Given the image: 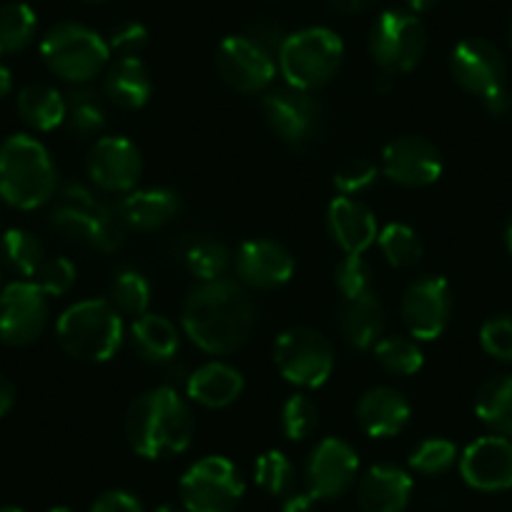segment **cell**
Here are the masks:
<instances>
[{
    "label": "cell",
    "instance_id": "6da1fadb",
    "mask_svg": "<svg viewBox=\"0 0 512 512\" xmlns=\"http://www.w3.org/2000/svg\"><path fill=\"white\" fill-rule=\"evenodd\" d=\"M256 309L239 282L214 279L201 282L186 297L181 327L186 337L206 354H231L249 342Z\"/></svg>",
    "mask_w": 512,
    "mask_h": 512
},
{
    "label": "cell",
    "instance_id": "7a4b0ae2",
    "mask_svg": "<svg viewBox=\"0 0 512 512\" xmlns=\"http://www.w3.org/2000/svg\"><path fill=\"white\" fill-rule=\"evenodd\" d=\"M128 445L146 460H166L189 450L194 415L176 387H156L136 397L126 415Z\"/></svg>",
    "mask_w": 512,
    "mask_h": 512
},
{
    "label": "cell",
    "instance_id": "3957f363",
    "mask_svg": "<svg viewBox=\"0 0 512 512\" xmlns=\"http://www.w3.org/2000/svg\"><path fill=\"white\" fill-rule=\"evenodd\" d=\"M58 174L51 154L38 139L16 134L0 146V196L16 209L31 211L56 194Z\"/></svg>",
    "mask_w": 512,
    "mask_h": 512
},
{
    "label": "cell",
    "instance_id": "277c9868",
    "mask_svg": "<svg viewBox=\"0 0 512 512\" xmlns=\"http://www.w3.org/2000/svg\"><path fill=\"white\" fill-rule=\"evenodd\" d=\"M51 224L68 239L81 241L103 254H113L126 241V224L118 216V209L103 204L81 184H68L58 191Z\"/></svg>",
    "mask_w": 512,
    "mask_h": 512
},
{
    "label": "cell",
    "instance_id": "5b68a950",
    "mask_svg": "<svg viewBox=\"0 0 512 512\" xmlns=\"http://www.w3.org/2000/svg\"><path fill=\"white\" fill-rule=\"evenodd\" d=\"M56 334L61 347L81 362H108L121 349L126 327L123 317L106 299H86L58 317Z\"/></svg>",
    "mask_w": 512,
    "mask_h": 512
},
{
    "label": "cell",
    "instance_id": "8992f818",
    "mask_svg": "<svg viewBox=\"0 0 512 512\" xmlns=\"http://www.w3.org/2000/svg\"><path fill=\"white\" fill-rule=\"evenodd\" d=\"M277 61L287 86L314 91L337 76L344 61V43L329 28H304L287 36Z\"/></svg>",
    "mask_w": 512,
    "mask_h": 512
},
{
    "label": "cell",
    "instance_id": "52a82bcc",
    "mask_svg": "<svg viewBox=\"0 0 512 512\" xmlns=\"http://www.w3.org/2000/svg\"><path fill=\"white\" fill-rule=\"evenodd\" d=\"M41 56L56 76L68 83H88L108 66L111 48L96 31L78 23L51 28L41 43Z\"/></svg>",
    "mask_w": 512,
    "mask_h": 512
},
{
    "label": "cell",
    "instance_id": "ba28073f",
    "mask_svg": "<svg viewBox=\"0 0 512 512\" xmlns=\"http://www.w3.org/2000/svg\"><path fill=\"white\" fill-rule=\"evenodd\" d=\"M244 490L241 472L221 455L201 457L179 482L181 505L186 512H234Z\"/></svg>",
    "mask_w": 512,
    "mask_h": 512
},
{
    "label": "cell",
    "instance_id": "9c48e42d",
    "mask_svg": "<svg viewBox=\"0 0 512 512\" xmlns=\"http://www.w3.org/2000/svg\"><path fill=\"white\" fill-rule=\"evenodd\" d=\"M274 364L287 382L317 390L332 377V342L312 327H292L279 334L274 344Z\"/></svg>",
    "mask_w": 512,
    "mask_h": 512
},
{
    "label": "cell",
    "instance_id": "30bf717a",
    "mask_svg": "<svg viewBox=\"0 0 512 512\" xmlns=\"http://www.w3.org/2000/svg\"><path fill=\"white\" fill-rule=\"evenodd\" d=\"M427 51V33L420 18L405 11H384L369 33V53L382 73H410Z\"/></svg>",
    "mask_w": 512,
    "mask_h": 512
},
{
    "label": "cell",
    "instance_id": "8fae6325",
    "mask_svg": "<svg viewBox=\"0 0 512 512\" xmlns=\"http://www.w3.org/2000/svg\"><path fill=\"white\" fill-rule=\"evenodd\" d=\"M264 116L274 134L297 151L312 149L322 139L324 113L309 91L292 86L274 88L264 96Z\"/></svg>",
    "mask_w": 512,
    "mask_h": 512
},
{
    "label": "cell",
    "instance_id": "7c38bea8",
    "mask_svg": "<svg viewBox=\"0 0 512 512\" xmlns=\"http://www.w3.org/2000/svg\"><path fill=\"white\" fill-rule=\"evenodd\" d=\"M402 322L417 342H432L442 337L452 317V292L447 279L420 277L405 289L402 297Z\"/></svg>",
    "mask_w": 512,
    "mask_h": 512
},
{
    "label": "cell",
    "instance_id": "4fadbf2b",
    "mask_svg": "<svg viewBox=\"0 0 512 512\" xmlns=\"http://www.w3.org/2000/svg\"><path fill=\"white\" fill-rule=\"evenodd\" d=\"M48 324V294L33 282H13L0 289V342L26 347Z\"/></svg>",
    "mask_w": 512,
    "mask_h": 512
},
{
    "label": "cell",
    "instance_id": "5bb4252c",
    "mask_svg": "<svg viewBox=\"0 0 512 512\" xmlns=\"http://www.w3.org/2000/svg\"><path fill=\"white\" fill-rule=\"evenodd\" d=\"M216 71L234 91L262 93L277 76V58L241 33L224 38L216 48Z\"/></svg>",
    "mask_w": 512,
    "mask_h": 512
},
{
    "label": "cell",
    "instance_id": "9a60e30c",
    "mask_svg": "<svg viewBox=\"0 0 512 512\" xmlns=\"http://www.w3.org/2000/svg\"><path fill=\"white\" fill-rule=\"evenodd\" d=\"M359 472V455L349 442L324 437L312 450L304 470L307 492L314 500H337L354 485Z\"/></svg>",
    "mask_w": 512,
    "mask_h": 512
},
{
    "label": "cell",
    "instance_id": "2e32d148",
    "mask_svg": "<svg viewBox=\"0 0 512 512\" xmlns=\"http://www.w3.org/2000/svg\"><path fill=\"white\" fill-rule=\"evenodd\" d=\"M442 154L422 136H397L382 151V174L405 189H425L442 176Z\"/></svg>",
    "mask_w": 512,
    "mask_h": 512
},
{
    "label": "cell",
    "instance_id": "e0dca14e",
    "mask_svg": "<svg viewBox=\"0 0 512 512\" xmlns=\"http://www.w3.org/2000/svg\"><path fill=\"white\" fill-rule=\"evenodd\" d=\"M93 184L111 194L134 191L144 174V156L134 141L123 136H103L91 146L86 159Z\"/></svg>",
    "mask_w": 512,
    "mask_h": 512
},
{
    "label": "cell",
    "instance_id": "ac0fdd59",
    "mask_svg": "<svg viewBox=\"0 0 512 512\" xmlns=\"http://www.w3.org/2000/svg\"><path fill=\"white\" fill-rule=\"evenodd\" d=\"M450 71L465 91L480 98L507 86L505 58H502L500 48L492 46L485 38H467V41L457 43L450 56Z\"/></svg>",
    "mask_w": 512,
    "mask_h": 512
},
{
    "label": "cell",
    "instance_id": "d6986e66",
    "mask_svg": "<svg viewBox=\"0 0 512 512\" xmlns=\"http://www.w3.org/2000/svg\"><path fill=\"white\" fill-rule=\"evenodd\" d=\"M234 269L241 284L259 292L279 289L294 277V256L272 239H249L236 249Z\"/></svg>",
    "mask_w": 512,
    "mask_h": 512
},
{
    "label": "cell",
    "instance_id": "ffe728a7",
    "mask_svg": "<svg viewBox=\"0 0 512 512\" xmlns=\"http://www.w3.org/2000/svg\"><path fill=\"white\" fill-rule=\"evenodd\" d=\"M462 480L480 492H502L512 487V440L487 435L465 447L460 457Z\"/></svg>",
    "mask_w": 512,
    "mask_h": 512
},
{
    "label": "cell",
    "instance_id": "44dd1931",
    "mask_svg": "<svg viewBox=\"0 0 512 512\" xmlns=\"http://www.w3.org/2000/svg\"><path fill=\"white\" fill-rule=\"evenodd\" d=\"M410 402L395 387H372L357 402V422L374 440L400 435L410 422Z\"/></svg>",
    "mask_w": 512,
    "mask_h": 512
},
{
    "label": "cell",
    "instance_id": "7402d4cb",
    "mask_svg": "<svg viewBox=\"0 0 512 512\" xmlns=\"http://www.w3.org/2000/svg\"><path fill=\"white\" fill-rule=\"evenodd\" d=\"M327 226L344 254H364L377 241V219L362 201L337 196L327 209Z\"/></svg>",
    "mask_w": 512,
    "mask_h": 512
},
{
    "label": "cell",
    "instance_id": "603a6c76",
    "mask_svg": "<svg viewBox=\"0 0 512 512\" xmlns=\"http://www.w3.org/2000/svg\"><path fill=\"white\" fill-rule=\"evenodd\" d=\"M412 497L410 472L397 465H374L357 485L362 512H402Z\"/></svg>",
    "mask_w": 512,
    "mask_h": 512
},
{
    "label": "cell",
    "instance_id": "cb8c5ba5",
    "mask_svg": "<svg viewBox=\"0 0 512 512\" xmlns=\"http://www.w3.org/2000/svg\"><path fill=\"white\" fill-rule=\"evenodd\" d=\"M118 216L126 224V229L154 231L169 224L181 211V196L174 189H136L128 191L116 206Z\"/></svg>",
    "mask_w": 512,
    "mask_h": 512
},
{
    "label": "cell",
    "instance_id": "d4e9b609",
    "mask_svg": "<svg viewBox=\"0 0 512 512\" xmlns=\"http://www.w3.org/2000/svg\"><path fill=\"white\" fill-rule=\"evenodd\" d=\"M244 392V374L224 362H209L186 377V395L206 410H224Z\"/></svg>",
    "mask_w": 512,
    "mask_h": 512
},
{
    "label": "cell",
    "instance_id": "484cf974",
    "mask_svg": "<svg viewBox=\"0 0 512 512\" xmlns=\"http://www.w3.org/2000/svg\"><path fill=\"white\" fill-rule=\"evenodd\" d=\"M339 334L352 349L367 352L382 339L384 332V307L377 294L369 292L362 297L344 299L339 309Z\"/></svg>",
    "mask_w": 512,
    "mask_h": 512
},
{
    "label": "cell",
    "instance_id": "4316f807",
    "mask_svg": "<svg viewBox=\"0 0 512 512\" xmlns=\"http://www.w3.org/2000/svg\"><path fill=\"white\" fill-rule=\"evenodd\" d=\"M103 88H106L108 101L116 103L118 108L139 111L149 103L154 83L141 58H116V63L108 68Z\"/></svg>",
    "mask_w": 512,
    "mask_h": 512
},
{
    "label": "cell",
    "instance_id": "83f0119b",
    "mask_svg": "<svg viewBox=\"0 0 512 512\" xmlns=\"http://www.w3.org/2000/svg\"><path fill=\"white\" fill-rule=\"evenodd\" d=\"M131 344L146 362L164 364L171 362L179 352V329L164 314L146 312L131 324Z\"/></svg>",
    "mask_w": 512,
    "mask_h": 512
},
{
    "label": "cell",
    "instance_id": "f1b7e54d",
    "mask_svg": "<svg viewBox=\"0 0 512 512\" xmlns=\"http://www.w3.org/2000/svg\"><path fill=\"white\" fill-rule=\"evenodd\" d=\"M18 113L36 131H53L66 121V98L53 86H28L18 93Z\"/></svg>",
    "mask_w": 512,
    "mask_h": 512
},
{
    "label": "cell",
    "instance_id": "f546056e",
    "mask_svg": "<svg viewBox=\"0 0 512 512\" xmlns=\"http://www.w3.org/2000/svg\"><path fill=\"white\" fill-rule=\"evenodd\" d=\"M475 412L495 435L512 437V374L485 382L477 392Z\"/></svg>",
    "mask_w": 512,
    "mask_h": 512
},
{
    "label": "cell",
    "instance_id": "4dcf8cb0",
    "mask_svg": "<svg viewBox=\"0 0 512 512\" xmlns=\"http://www.w3.org/2000/svg\"><path fill=\"white\" fill-rule=\"evenodd\" d=\"M66 123L71 134L88 139V136L101 134L106 126V108H103L101 96L93 88H73L66 96Z\"/></svg>",
    "mask_w": 512,
    "mask_h": 512
},
{
    "label": "cell",
    "instance_id": "1f68e13d",
    "mask_svg": "<svg viewBox=\"0 0 512 512\" xmlns=\"http://www.w3.org/2000/svg\"><path fill=\"white\" fill-rule=\"evenodd\" d=\"M0 251H3L8 267L21 277H38L41 267L46 264L41 239L26 229H8L0 239Z\"/></svg>",
    "mask_w": 512,
    "mask_h": 512
},
{
    "label": "cell",
    "instance_id": "d6a6232c",
    "mask_svg": "<svg viewBox=\"0 0 512 512\" xmlns=\"http://www.w3.org/2000/svg\"><path fill=\"white\" fill-rule=\"evenodd\" d=\"M38 18L26 3H8L0 8V56H16L31 46Z\"/></svg>",
    "mask_w": 512,
    "mask_h": 512
},
{
    "label": "cell",
    "instance_id": "836d02e7",
    "mask_svg": "<svg viewBox=\"0 0 512 512\" xmlns=\"http://www.w3.org/2000/svg\"><path fill=\"white\" fill-rule=\"evenodd\" d=\"M374 359L382 364L390 374H400V377H412L425 364V354H422L417 339L402 337V334H390L382 337L372 347Z\"/></svg>",
    "mask_w": 512,
    "mask_h": 512
},
{
    "label": "cell",
    "instance_id": "e575fe53",
    "mask_svg": "<svg viewBox=\"0 0 512 512\" xmlns=\"http://www.w3.org/2000/svg\"><path fill=\"white\" fill-rule=\"evenodd\" d=\"M377 244L387 264L395 269H410L422 259V241L407 224H387L377 234Z\"/></svg>",
    "mask_w": 512,
    "mask_h": 512
},
{
    "label": "cell",
    "instance_id": "d590c367",
    "mask_svg": "<svg viewBox=\"0 0 512 512\" xmlns=\"http://www.w3.org/2000/svg\"><path fill=\"white\" fill-rule=\"evenodd\" d=\"M111 304L121 314L128 317H141L149 312L151 304V284L136 269H121L111 284Z\"/></svg>",
    "mask_w": 512,
    "mask_h": 512
},
{
    "label": "cell",
    "instance_id": "8d00e7d4",
    "mask_svg": "<svg viewBox=\"0 0 512 512\" xmlns=\"http://www.w3.org/2000/svg\"><path fill=\"white\" fill-rule=\"evenodd\" d=\"M186 267L201 282H214L224 277L226 267L231 262V254L224 244L214 239H201L186 249Z\"/></svg>",
    "mask_w": 512,
    "mask_h": 512
},
{
    "label": "cell",
    "instance_id": "74e56055",
    "mask_svg": "<svg viewBox=\"0 0 512 512\" xmlns=\"http://www.w3.org/2000/svg\"><path fill=\"white\" fill-rule=\"evenodd\" d=\"M254 480L267 495H287L294 487V465L284 452H264L254 465Z\"/></svg>",
    "mask_w": 512,
    "mask_h": 512
},
{
    "label": "cell",
    "instance_id": "f35d334b",
    "mask_svg": "<svg viewBox=\"0 0 512 512\" xmlns=\"http://www.w3.org/2000/svg\"><path fill=\"white\" fill-rule=\"evenodd\" d=\"M319 427V407L312 397L292 395L282 407V432L287 440H307Z\"/></svg>",
    "mask_w": 512,
    "mask_h": 512
},
{
    "label": "cell",
    "instance_id": "ab89813d",
    "mask_svg": "<svg viewBox=\"0 0 512 512\" xmlns=\"http://www.w3.org/2000/svg\"><path fill=\"white\" fill-rule=\"evenodd\" d=\"M457 462V447L452 445L445 437H430V440H422L420 445L412 450L410 455V467L420 475H442V472L450 470Z\"/></svg>",
    "mask_w": 512,
    "mask_h": 512
},
{
    "label": "cell",
    "instance_id": "60d3db41",
    "mask_svg": "<svg viewBox=\"0 0 512 512\" xmlns=\"http://www.w3.org/2000/svg\"><path fill=\"white\" fill-rule=\"evenodd\" d=\"M334 284H337L344 299H354L372 292V269L364 262V256L344 254V259L334 269Z\"/></svg>",
    "mask_w": 512,
    "mask_h": 512
},
{
    "label": "cell",
    "instance_id": "b9f144b4",
    "mask_svg": "<svg viewBox=\"0 0 512 512\" xmlns=\"http://www.w3.org/2000/svg\"><path fill=\"white\" fill-rule=\"evenodd\" d=\"M377 176L379 166L372 159L357 156V159H349L339 166L337 174H334V186L342 196H359L377 184Z\"/></svg>",
    "mask_w": 512,
    "mask_h": 512
},
{
    "label": "cell",
    "instance_id": "7bdbcfd3",
    "mask_svg": "<svg viewBox=\"0 0 512 512\" xmlns=\"http://www.w3.org/2000/svg\"><path fill=\"white\" fill-rule=\"evenodd\" d=\"M480 344L490 357L512 364V314H500L482 324Z\"/></svg>",
    "mask_w": 512,
    "mask_h": 512
},
{
    "label": "cell",
    "instance_id": "ee69618b",
    "mask_svg": "<svg viewBox=\"0 0 512 512\" xmlns=\"http://www.w3.org/2000/svg\"><path fill=\"white\" fill-rule=\"evenodd\" d=\"M76 264L66 256H56V259H48L46 264L38 272V287L48 294V297H63L73 289L76 284Z\"/></svg>",
    "mask_w": 512,
    "mask_h": 512
},
{
    "label": "cell",
    "instance_id": "f6af8a7d",
    "mask_svg": "<svg viewBox=\"0 0 512 512\" xmlns=\"http://www.w3.org/2000/svg\"><path fill=\"white\" fill-rule=\"evenodd\" d=\"M111 53L118 58H141V53L149 46V31L141 23L126 21L118 28H113L111 41H106Z\"/></svg>",
    "mask_w": 512,
    "mask_h": 512
},
{
    "label": "cell",
    "instance_id": "bcb514c9",
    "mask_svg": "<svg viewBox=\"0 0 512 512\" xmlns=\"http://www.w3.org/2000/svg\"><path fill=\"white\" fill-rule=\"evenodd\" d=\"M244 36L251 38L256 46H262L267 53H272L274 58H279V51H282L284 41H287L282 26H279L277 21H267V18H264V21L251 23V26L246 28Z\"/></svg>",
    "mask_w": 512,
    "mask_h": 512
},
{
    "label": "cell",
    "instance_id": "7dc6e473",
    "mask_svg": "<svg viewBox=\"0 0 512 512\" xmlns=\"http://www.w3.org/2000/svg\"><path fill=\"white\" fill-rule=\"evenodd\" d=\"M91 512H144L139 497L123 490L103 492L91 505Z\"/></svg>",
    "mask_w": 512,
    "mask_h": 512
},
{
    "label": "cell",
    "instance_id": "c3c4849f",
    "mask_svg": "<svg viewBox=\"0 0 512 512\" xmlns=\"http://www.w3.org/2000/svg\"><path fill=\"white\" fill-rule=\"evenodd\" d=\"M480 101L482 106H485V111L495 118H505L512 113V93L507 91V86L500 88V91L490 93V96L480 98Z\"/></svg>",
    "mask_w": 512,
    "mask_h": 512
},
{
    "label": "cell",
    "instance_id": "681fc988",
    "mask_svg": "<svg viewBox=\"0 0 512 512\" xmlns=\"http://www.w3.org/2000/svg\"><path fill=\"white\" fill-rule=\"evenodd\" d=\"M314 505H317V500L309 492H289L282 512H314Z\"/></svg>",
    "mask_w": 512,
    "mask_h": 512
},
{
    "label": "cell",
    "instance_id": "f907efd6",
    "mask_svg": "<svg viewBox=\"0 0 512 512\" xmlns=\"http://www.w3.org/2000/svg\"><path fill=\"white\" fill-rule=\"evenodd\" d=\"M327 3L337 13H344V16H357V13L369 11L377 0H327Z\"/></svg>",
    "mask_w": 512,
    "mask_h": 512
},
{
    "label": "cell",
    "instance_id": "816d5d0a",
    "mask_svg": "<svg viewBox=\"0 0 512 512\" xmlns=\"http://www.w3.org/2000/svg\"><path fill=\"white\" fill-rule=\"evenodd\" d=\"M16 402V390L6 377H0V417H6Z\"/></svg>",
    "mask_w": 512,
    "mask_h": 512
},
{
    "label": "cell",
    "instance_id": "f5cc1de1",
    "mask_svg": "<svg viewBox=\"0 0 512 512\" xmlns=\"http://www.w3.org/2000/svg\"><path fill=\"white\" fill-rule=\"evenodd\" d=\"M11 88H13L11 71H8V68L3 66V63H0V101H3V98H6L8 93H11Z\"/></svg>",
    "mask_w": 512,
    "mask_h": 512
},
{
    "label": "cell",
    "instance_id": "db71d44e",
    "mask_svg": "<svg viewBox=\"0 0 512 512\" xmlns=\"http://www.w3.org/2000/svg\"><path fill=\"white\" fill-rule=\"evenodd\" d=\"M407 6L412 13H427L437 6V0H407Z\"/></svg>",
    "mask_w": 512,
    "mask_h": 512
},
{
    "label": "cell",
    "instance_id": "11a10c76",
    "mask_svg": "<svg viewBox=\"0 0 512 512\" xmlns=\"http://www.w3.org/2000/svg\"><path fill=\"white\" fill-rule=\"evenodd\" d=\"M390 78H392L390 73H382V76H379L377 81H374V88H377V93H387V91H390V86H392Z\"/></svg>",
    "mask_w": 512,
    "mask_h": 512
},
{
    "label": "cell",
    "instance_id": "9f6ffc18",
    "mask_svg": "<svg viewBox=\"0 0 512 512\" xmlns=\"http://www.w3.org/2000/svg\"><path fill=\"white\" fill-rule=\"evenodd\" d=\"M505 244H507V251L512 254V214H510V219H507V224H505Z\"/></svg>",
    "mask_w": 512,
    "mask_h": 512
},
{
    "label": "cell",
    "instance_id": "6f0895ef",
    "mask_svg": "<svg viewBox=\"0 0 512 512\" xmlns=\"http://www.w3.org/2000/svg\"><path fill=\"white\" fill-rule=\"evenodd\" d=\"M156 512H186L184 507H176V505H161L156 507Z\"/></svg>",
    "mask_w": 512,
    "mask_h": 512
},
{
    "label": "cell",
    "instance_id": "680465c9",
    "mask_svg": "<svg viewBox=\"0 0 512 512\" xmlns=\"http://www.w3.org/2000/svg\"><path fill=\"white\" fill-rule=\"evenodd\" d=\"M0 512H23L21 507H0Z\"/></svg>",
    "mask_w": 512,
    "mask_h": 512
},
{
    "label": "cell",
    "instance_id": "91938a15",
    "mask_svg": "<svg viewBox=\"0 0 512 512\" xmlns=\"http://www.w3.org/2000/svg\"><path fill=\"white\" fill-rule=\"evenodd\" d=\"M48 512H71V510H68V507H53V510H48Z\"/></svg>",
    "mask_w": 512,
    "mask_h": 512
},
{
    "label": "cell",
    "instance_id": "94428289",
    "mask_svg": "<svg viewBox=\"0 0 512 512\" xmlns=\"http://www.w3.org/2000/svg\"><path fill=\"white\" fill-rule=\"evenodd\" d=\"M86 3H106V0H86Z\"/></svg>",
    "mask_w": 512,
    "mask_h": 512
},
{
    "label": "cell",
    "instance_id": "6125c7cd",
    "mask_svg": "<svg viewBox=\"0 0 512 512\" xmlns=\"http://www.w3.org/2000/svg\"><path fill=\"white\" fill-rule=\"evenodd\" d=\"M510 46H512V21H510Z\"/></svg>",
    "mask_w": 512,
    "mask_h": 512
},
{
    "label": "cell",
    "instance_id": "be15d7a7",
    "mask_svg": "<svg viewBox=\"0 0 512 512\" xmlns=\"http://www.w3.org/2000/svg\"><path fill=\"white\" fill-rule=\"evenodd\" d=\"M0 284H3V272H0Z\"/></svg>",
    "mask_w": 512,
    "mask_h": 512
}]
</instances>
